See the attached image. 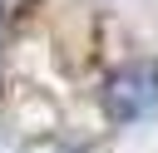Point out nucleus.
<instances>
[{
  "label": "nucleus",
  "instance_id": "1",
  "mask_svg": "<svg viewBox=\"0 0 158 153\" xmlns=\"http://www.w3.org/2000/svg\"><path fill=\"white\" fill-rule=\"evenodd\" d=\"M99 99H104V114L114 123H133V118H148L158 109V79H143L138 69H118Z\"/></svg>",
  "mask_w": 158,
  "mask_h": 153
},
{
  "label": "nucleus",
  "instance_id": "2",
  "mask_svg": "<svg viewBox=\"0 0 158 153\" xmlns=\"http://www.w3.org/2000/svg\"><path fill=\"white\" fill-rule=\"evenodd\" d=\"M153 79H158V74H153Z\"/></svg>",
  "mask_w": 158,
  "mask_h": 153
}]
</instances>
